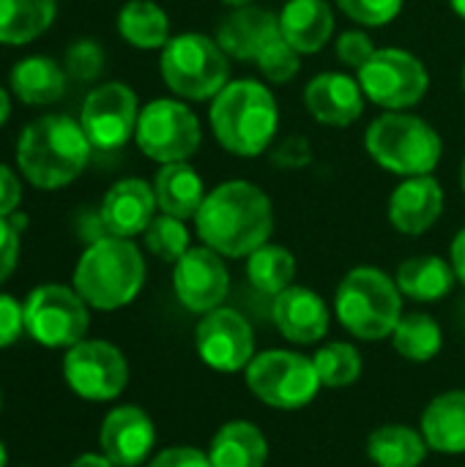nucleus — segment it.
<instances>
[{"instance_id": "obj_20", "label": "nucleus", "mask_w": 465, "mask_h": 467, "mask_svg": "<svg viewBox=\"0 0 465 467\" xmlns=\"http://www.w3.org/2000/svg\"><path fill=\"white\" fill-rule=\"evenodd\" d=\"M153 189L140 178H126L107 192L101 202V224L107 227L110 235L132 238L137 233H145V227L153 219Z\"/></svg>"}, {"instance_id": "obj_4", "label": "nucleus", "mask_w": 465, "mask_h": 467, "mask_svg": "<svg viewBox=\"0 0 465 467\" xmlns=\"http://www.w3.org/2000/svg\"><path fill=\"white\" fill-rule=\"evenodd\" d=\"M145 282V263L129 238L107 235L93 241L74 268V290L101 312L121 309L137 298Z\"/></svg>"}, {"instance_id": "obj_49", "label": "nucleus", "mask_w": 465, "mask_h": 467, "mask_svg": "<svg viewBox=\"0 0 465 467\" xmlns=\"http://www.w3.org/2000/svg\"><path fill=\"white\" fill-rule=\"evenodd\" d=\"M460 183H463V192H465V159H463V167H460Z\"/></svg>"}, {"instance_id": "obj_46", "label": "nucleus", "mask_w": 465, "mask_h": 467, "mask_svg": "<svg viewBox=\"0 0 465 467\" xmlns=\"http://www.w3.org/2000/svg\"><path fill=\"white\" fill-rule=\"evenodd\" d=\"M449 3H452L455 14H458V16H463V19H465V0H449Z\"/></svg>"}, {"instance_id": "obj_41", "label": "nucleus", "mask_w": 465, "mask_h": 467, "mask_svg": "<svg viewBox=\"0 0 465 467\" xmlns=\"http://www.w3.org/2000/svg\"><path fill=\"white\" fill-rule=\"evenodd\" d=\"M16 257H19V235L14 224H8L5 216H0V282L11 276V271L16 268Z\"/></svg>"}, {"instance_id": "obj_26", "label": "nucleus", "mask_w": 465, "mask_h": 467, "mask_svg": "<svg viewBox=\"0 0 465 467\" xmlns=\"http://www.w3.org/2000/svg\"><path fill=\"white\" fill-rule=\"evenodd\" d=\"M397 287L403 296H408L411 301H441L452 293L458 274L452 268V263L436 257V254H422V257H411L397 268Z\"/></svg>"}, {"instance_id": "obj_13", "label": "nucleus", "mask_w": 465, "mask_h": 467, "mask_svg": "<svg viewBox=\"0 0 465 467\" xmlns=\"http://www.w3.org/2000/svg\"><path fill=\"white\" fill-rule=\"evenodd\" d=\"M195 345L203 364L222 375L244 372L255 358V334L249 320L227 306L203 315L195 331Z\"/></svg>"}, {"instance_id": "obj_32", "label": "nucleus", "mask_w": 465, "mask_h": 467, "mask_svg": "<svg viewBox=\"0 0 465 467\" xmlns=\"http://www.w3.org/2000/svg\"><path fill=\"white\" fill-rule=\"evenodd\" d=\"M293 276H296V260L285 246L263 244L247 260V279L263 296L271 298L280 296L293 285Z\"/></svg>"}, {"instance_id": "obj_10", "label": "nucleus", "mask_w": 465, "mask_h": 467, "mask_svg": "<svg viewBox=\"0 0 465 467\" xmlns=\"http://www.w3.org/2000/svg\"><path fill=\"white\" fill-rule=\"evenodd\" d=\"M359 85L370 101L386 109H406L425 96L430 77L417 55L389 47L375 49V55L359 68Z\"/></svg>"}, {"instance_id": "obj_21", "label": "nucleus", "mask_w": 465, "mask_h": 467, "mask_svg": "<svg viewBox=\"0 0 465 467\" xmlns=\"http://www.w3.org/2000/svg\"><path fill=\"white\" fill-rule=\"evenodd\" d=\"M280 16L263 11V8H236L217 30V44L225 55H233L238 60H258V55L280 38Z\"/></svg>"}, {"instance_id": "obj_36", "label": "nucleus", "mask_w": 465, "mask_h": 467, "mask_svg": "<svg viewBox=\"0 0 465 467\" xmlns=\"http://www.w3.org/2000/svg\"><path fill=\"white\" fill-rule=\"evenodd\" d=\"M104 68V52L96 41H77L69 47L66 52V71L79 79V82H90L101 74Z\"/></svg>"}, {"instance_id": "obj_27", "label": "nucleus", "mask_w": 465, "mask_h": 467, "mask_svg": "<svg viewBox=\"0 0 465 467\" xmlns=\"http://www.w3.org/2000/svg\"><path fill=\"white\" fill-rule=\"evenodd\" d=\"M428 451L425 435L408 424H384L367 438V457L375 467H419Z\"/></svg>"}, {"instance_id": "obj_29", "label": "nucleus", "mask_w": 465, "mask_h": 467, "mask_svg": "<svg viewBox=\"0 0 465 467\" xmlns=\"http://www.w3.org/2000/svg\"><path fill=\"white\" fill-rule=\"evenodd\" d=\"M118 30L137 49H159L170 41V19L151 0H129L118 14Z\"/></svg>"}, {"instance_id": "obj_1", "label": "nucleus", "mask_w": 465, "mask_h": 467, "mask_svg": "<svg viewBox=\"0 0 465 467\" xmlns=\"http://www.w3.org/2000/svg\"><path fill=\"white\" fill-rule=\"evenodd\" d=\"M195 227L203 246L222 257H249L269 244L274 230L271 200L255 183L227 181L206 194L195 213Z\"/></svg>"}, {"instance_id": "obj_17", "label": "nucleus", "mask_w": 465, "mask_h": 467, "mask_svg": "<svg viewBox=\"0 0 465 467\" xmlns=\"http://www.w3.org/2000/svg\"><path fill=\"white\" fill-rule=\"evenodd\" d=\"M329 306L326 301L310 290L291 285L271 304V320L285 339L293 345H318L329 334Z\"/></svg>"}, {"instance_id": "obj_24", "label": "nucleus", "mask_w": 465, "mask_h": 467, "mask_svg": "<svg viewBox=\"0 0 465 467\" xmlns=\"http://www.w3.org/2000/svg\"><path fill=\"white\" fill-rule=\"evenodd\" d=\"M208 460L214 467H266L269 441L252 421H227L211 438Z\"/></svg>"}, {"instance_id": "obj_43", "label": "nucleus", "mask_w": 465, "mask_h": 467, "mask_svg": "<svg viewBox=\"0 0 465 467\" xmlns=\"http://www.w3.org/2000/svg\"><path fill=\"white\" fill-rule=\"evenodd\" d=\"M452 268H455L458 279L465 285V227L452 241Z\"/></svg>"}, {"instance_id": "obj_33", "label": "nucleus", "mask_w": 465, "mask_h": 467, "mask_svg": "<svg viewBox=\"0 0 465 467\" xmlns=\"http://www.w3.org/2000/svg\"><path fill=\"white\" fill-rule=\"evenodd\" d=\"M321 386L326 389H348L362 378V356L348 342H329L312 356Z\"/></svg>"}, {"instance_id": "obj_16", "label": "nucleus", "mask_w": 465, "mask_h": 467, "mask_svg": "<svg viewBox=\"0 0 465 467\" xmlns=\"http://www.w3.org/2000/svg\"><path fill=\"white\" fill-rule=\"evenodd\" d=\"M99 443L101 454L115 467H137L145 462L156 443V427L145 410L121 405L104 416Z\"/></svg>"}, {"instance_id": "obj_25", "label": "nucleus", "mask_w": 465, "mask_h": 467, "mask_svg": "<svg viewBox=\"0 0 465 467\" xmlns=\"http://www.w3.org/2000/svg\"><path fill=\"white\" fill-rule=\"evenodd\" d=\"M153 194H156V205L162 208V213L175 216V219L195 216L206 200L203 181L186 161L164 164L156 175Z\"/></svg>"}, {"instance_id": "obj_5", "label": "nucleus", "mask_w": 465, "mask_h": 467, "mask_svg": "<svg viewBox=\"0 0 465 467\" xmlns=\"http://www.w3.org/2000/svg\"><path fill=\"white\" fill-rule=\"evenodd\" d=\"M397 282L381 268H354L337 287L334 315L343 328L362 342L392 339L403 320V298Z\"/></svg>"}, {"instance_id": "obj_31", "label": "nucleus", "mask_w": 465, "mask_h": 467, "mask_svg": "<svg viewBox=\"0 0 465 467\" xmlns=\"http://www.w3.org/2000/svg\"><path fill=\"white\" fill-rule=\"evenodd\" d=\"M392 345L406 361L428 364L441 353L444 334H441V326L430 315L411 312V315H403V320L397 323L392 334Z\"/></svg>"}, {"instance_id": "obj_9", "label": "nucleus", "mask_w": 465, "mask_h": 467, "mask_svg": "<svg viewBox=\"0 0 465 467\" xmlns=\"http://www.w3.org/2000/svg\"><path fill=\"white\" fill-rule=\"evenodd\" d=\"M134 137L140 150L153 161H186L200 148V123L181 101L156 99L140 112Z\"/></svg>"}, {"instance_id": "obj_3", "label": "nucleus", "mask_w": 465, "mask_h": 467, "mask_svg": "<svg viewBox=\"0 0 465 467\" xmlns=\"http://www.w3.org/2000/svg\"><path fill=\"white\" fill-rule=\"evenodd\" d=\"M280 123L277 101L255 79L225 85L211 104V129L217 142L233 156H260Z\"/></svg>"}, {"instance_id": "obj_15", "label": "nucleus", "mask_w": 465, "mask_h": 467, "mask_svg": "<svg viewBox=\"0 0 465 467\" xmlns=\"http://www.w3.org/2000/svg\"><path fill=\"white\" fill-rule=\"evenodd\" d=\"M173 287L178 301L195 315H208L219 309L230 290V276L222 254L208 246H189V252L175 263Z\"/></svg>"}, {"instance_id": "obj_39", "label": "nucleus", "mask_w": 465, "mask_h": 467, "mask_svg": "<svg viewBox=\"0 0 465 467\" xmlns=\"http://www.w3.org/2000/svg\"><path fill=\"white\" fill-rule=\"evenodd\" d=\"M25 328V306H19L11 296L0 293V350L14 345Z\"/></svg>"}, {"instance_id": "obj_11", "label": "nucleus", "mask_w": 465, "mask_h": 467, "mask_svg": "<svg viewBox=\"0 0 465 467\" xmlns=\"http://www.w3.org/2000/svg\"><path fill=\"white\" fill-rule=\"evenodd\" d=\"M25 328L44 348H74L85 339L88 309L77 290L44 285L25 301Z\"/></svg>"}, {"instance_id": "obj_22", "label": "nucleus", "mask_w": 465, "mask_h": 467, "mask_svg": "<svg viewBox=\"0 0 465 467\" xmlns=\"http://www.w3.org/2000/svg\"><path fill=\"white\" fill-rule=\"evenodd\" d=\"M419 432L428 441V449L436 454L458 457L465 454V391H444L430 400L422 413Z\"/></svg>"}, {"instance_id": "obj_47", "label": "nucleus", "mask_w": 465, "mask_h": 467, "mask_svg": "<svg viewBox=\"0 0 465 467\" xmlns=\"http://www.w3.org/2000/svg\"><path fill=\"white\" fill-rule=\"evenodd\" d=\"M225 5H236V8H244V5H249L252 0H222Z\"/></svg>"}, {"instance_id": "obj_28", "label": "nucleus", "mask_w": 465, "mask_h": 467, "mask_svg": "<svg viewBox=\"0 0 465 467\" xmlns=\"http://www.w3.org/2000/svg\"><path fill=\"white\" fill-rule=\"evenodd\" d=\"M11 88L25 104H52L66 90V74L49 57H25L11 71Z\"/></svg>"}, {"instance_id": "obj_14", "label": "nucleus", "mask_w": 465, "mask_h": 467, "mask_svg": "<svg viewBox=\"0 0 465 467\" xmlns=\"http://www.w3.org/2000/svg\"><path fill=\"white\" fill-rule=\"evenodd\" d=\"M137 96L123 82H107L88 93L82 104V131L99 150L121 148L137 129Z\"/></svg>"}, {"instance_id": "obj_44", "label": "nucleus", "mask_w": 465, "mask_h": 467, "mask_svg": "<svg viewBox=\"0 0 465 467\" xmlns=\"http://www.w3.org/2000/svg\"><path fill=\"white\" fill-rule=\"evenodd\" d=\"M69 467H115L104 454H82L79 460H74Z\"/></svg>"}, {"instance_id": "obj_2", "label": "nucleus", "mask_w": 465, "mask_h": 467, "mask_svg": "<svg viewBox=\"0 0 465 467\" xmlns=\"http://www.w3.org/2000/svg\"><path fill=\"white\" fill-rule=\"evenodd\" d=\"M90 148L82 123L66 115H44L22 131L16 159L33 186L60 189L85 170Z\"/></svg>"}, {"instance_id": "obj_37", "label": "nucleus", "mask_w": 465, "mask_h": 467, "mask_svg": "<svg viewBox=\"0 0 465 467\" xmlns=\"http://www.w3.org/2000/svg\"><path fill=\"white\" fill-rule=\"evenodd\" d=\"M337 3L354 22H362L367 27H381L392 22L403 8V0H337Z\"/></svg>"}, {"instance_id": "obj_35", "label": "nucleus", "mask_w": 465, "mask_h": 467, "mask_svg": "<svg viewBox=\"0 0 465 467\" xmlns=\"http://www.w3.org/2000/svg\"><path fill=\"white\" fill-rule=\"evenodd\" d=\"M299 55H301V52H296V49L280 36V38H274V41L258 55L255 63H258V68L263 71L266 79H271V82H288V79H293V77L299 74V66H301Z\"/></svg>"}, {"instance_id": "obj_7", "label": "nucleus", "mask_w": 465, "mask_h": 467, "mask_svg": "<svg viewBox=\"0 0 465 467\" xmlns=\"http://www.w3.org/2000/svg\"><path fill=\"white\" fill-rule=\"evenodd\" d=\"M244 378L249 391L274 410H301L323 389L312 358L293 350L255 353Z\"/></svg>"}, {"instance_id": "obj_6", "label": "nucleus", "mask_w": 465, "mask_h": 467, "mask_svg": "<svg viewBox=\"0 0 465 467\" xmlns=\"http://www.w3.org/2000/svg\"><path fill=\"white\" fill-rule=\"evenodd\" d=\"M367 153L389 172L414 178L430 175L441 161V137L417 115L386 112L375 118L365 137Z\"/></svg>"}, {"instance_id": "obj_12", "label": "nucleus", "mask_w": 465, "mask_h": 467, "mask_svg": "<svg viewBox=\"0 0 465 467\" xmlns=\"http://www.w3.org/2000/svg\"><path fill=\"white\" fill-rule=\"evenodd\" d=\"M63 378L77 397L90 402H110L126 389L129 364L115 345L101 339H82L69 348L63 358Z\"/></svg>"}, {"instance_id": "obj_18", "label": "nucleus", "mask_w": 465, "mask_h": 467, "mask_svg": "<svg viewBox=\"0 0 465 467\" xmlns=\"http://www.w3.org/2000/svg\"><path fill=\"white\" fill-rule=\"evenodd\" d=\"M444 211V192L433 175L406 178L389 197V222L397 233L422 235Z\"/></svg>"}, {"instance_id": "obj_50", "label": "nucleus", "mask_w": 465, "mask_h": 467, "mask_svg": "<svg viewBox=\"0 0 465 467\" xmlns=\"http://www.w3.org/2000/svg\"><path fill=\"white\" fill-rule=\"evenodd\" d=\"M463 88H465V68H463Z\"/></svg>"}, {"instance_id": "obj_23", "label": "nucleus", "mask_w": 465, "mask_h": 467, "mask_svg": "<svg viewBox=\"0 0 465 467\" xmlns=\"http://www.w3.org/2000/svg\"><path fill=\"white\" fill-rule=\"evenodd\" d=\"M334 14L326 0H288L280 14L282 38L301 55L321 52L332 38Z\"/></svg>"}, {"instance_id": "obj_42", "label": "nucleus", "mask_w": 465, "mask_h": 467, "mask_svg": "<svg viewBox=\"0 0 465 467\" xmlns=\"http://www.w3.org/2000/svg\"><path fill=\"white\" fill-rule=\"evenodd\" d=\"M19 181L8 167L0 164V216H8L19 205Z\"/></svg>"}, {"instance_id": "obj_40", "label": "nucleus", "mask_w": 465, "mask_h": 467, "mask_svg": "<svg viewBox=\"0 0 465 467\" xmlns=\"http://www.w3.org/2000/svg\"><path fill=\"white\" fill-rule=\"evenodd\" d=\"M148 467H214L208 454H203L200 449L192 446H173L159 451Z\"/></svg>"}, {"instance_id": "obj_19", "label": "nucleus", "mask_w": 465, "mask_h": 467, "mask_svg": "<svg viewBox=\"0 0 465 467\" xmlns=\"http://www.w3.org/2000/svg\"><path fill=\"white\" fill-rule=\"evenodd\" d=\"M362 85L354 82L345 74H318L307 88H304V104L310 115L326 126H351L362 109H365V96Z\"/></svg>"}, {"instance_id": "obj_34", "label": "nucleus", "mask_w": 465, "mask_h": 467, "mask_svg": "<svg viewBox=\"0 0 465 467\" xmlns=\"http://www.w3.org/2000/svg\"><path fill=\"white\" fill-rule=\"evenodd\" d=\"M145 246L167 260V263H178L186 252H189V230L184 227V219L175 216H153L151 224L145 227Z\"/></svg>"}, {"instance_id": "obj_38", "label": "nucleus", "mask_w": 465, "mask_h": 467, "mask_svg": "<svg viewBox=\"0 0 465 467\" xmlns=\"http://www.w3.org/2000/svg\"><path fill=\"white\" fill-rule=\"evenodd\" d=\"M375 55V47H373V38L362 30H345L340 38H337V57L345 63V66H354L356 71Z\"/></svg>"}, {"instance_id": "obj_45", "label": "nucleus", "mask_w": 465, "mask_h": 467, "mask_svg": "<svg viewBox=\"0 0 465 467\" xmlns=\"http://www.w3.org/2000/svg\"><path fill=\"white\" fill-rule=\"evenodd\" d=\"M8 109H11V101H8V93L0 88V126L5 123V118H8Z\"/></svg>"}, {"instance_id": "obj_30", "label": "nucleus", "mask_w": 465, "mask_h": 467, "mask_svg": "<svg viewBox=\"0 0 465 467\" xmlns=\"http://www.w3.org/2000/svg\"><path fill=\"white\" fill-rule=\"evenodd\" d=\"M55 16V0H0V44H25L41 36Z\"/></svg>"}, {"instance_id": "obj_8", "label": "nucleus", "mask_w": 465, "mask_h": 467, "mask_svg": "<svg viewBox=\"0 0 465 467\" xmlns=\"http://www.w3.org/2000/svg\"><path fill=\"white\" fill-rule=\"evenodd\" d=\"M162 77L184 99H211L227 85V57L214 38L184 33L164 44Z\"/></svg>"}, {"instance_id": "obj_48", "label": "nucleus", "mask_w": 465, "mask_h": 467, "mask_svg": "<svg viewBox=\"0 0 465 467\" xmlns=\"http://www.w3.org/2000/svg\"><path fill=\"white\" fill-rule=\"evenodd\" d=\"M5 462H8V454H5V446L0 443V467H5Z\"/></svg>"}]
</instances>
